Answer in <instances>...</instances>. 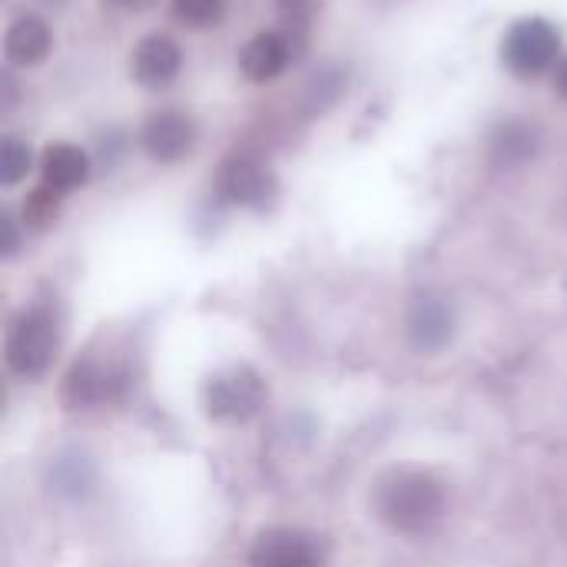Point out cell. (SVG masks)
Returning a JSON list of instances; mask_svg holds the SVG:
<instances>
[{
  "label": "cell",
  "mask_w": 567,
  "mask_h": 567,
  "mask_svg": "<svg viewBox=\"0 0 567 567\" xmlns=\"http://www.w3.org/2000/svg\"><path fill=\"white\" fill-rule=\"evenodd\" d=\"M3 256H13V249H17V226H13V219L10 216H3Z\"/></svg>",
  "instance_id": "cell-20"
},
{
  "label": "cell",
  "mask_w": 567,
  "mask_h": 567,
  "mask_svg": "<svg viewBox=\"0 0 567 567\" xmlns=\"http://www.w3.org/2000/svg\"><path fill=\"white\" fill-rule=\"evenodd\" d=\"M542 150V130L522 116H512L505 123H498L492 130V140H488V153L498 166L512 169V166H522V163H532Z\"/></svg>",
  "instance_id": "cell-11"
},
{
  "label": "cell",
  "mask_w": 567,
  "mask_h": 567,
  "mask_svg": "<svg viewBox=\"0 0 567 567\" xmlns=\"http://www.w3.org/2000/svg\"><path fill=\"white\" fill-rule=\"evenodd\" d=\"M110 3H116V7H143L150 0H110Z\"/></svg>",
  "instance_id": "cell-22"
},
{
  "label": "cell",
  "mask_w": 567,
  "mask_h": 567,
  "mask_svg": "<svg viewBox=\"0 0 567 567\" xmlns=\"http://www.w3.org/2000/svg\"><path fill=\"white\" fill-rule=\"evenodd\" d=\"M47 3H63V0H47Z\"/></svg>",
  "instance_id": "cell-23"
},
{
  "label": "cell",
  "mask_w": 567,
  "mask_h": 567,
  "mask_svg": "<svg viewBox=\"0 0 567 567\" xmlns=\"http://www.w3.org/2000/svg\"><path fill=\"white\" fill-rule=\"evenodd\" d=\"M342 90H346V73L336 70V66H326L316 76H309V83L302 90V110H306V116H319L329 106H336L339 96H342Z\"/></svg>",
  "instance_id": "cell-15"
},
{
  "label": "cell",
  "mask_w": 567,
  "mask_h": 567,
  "mask_svg": "<svg viewBox=\"0 0 567 567\" xmlns=\"http://www.w3.org/2000/svg\"><path fill=\"white\" fill-rule=\"evenodd\" d=\"M196 120L183 110H153L140 130L143 153L156 163H179L196 150Z\"/></svg>",
  "instance_id": "cell-6"
},
{
  "label": "cell",
  "mask_w": 567,
  "mask_h": 567,
  "mask_svg": "<svg viewBox=\"0 0 567 567\" xmlns=\"http://www.w3.org/2000/svg\"><path fill=\"white\" fill-rule=\"evenodd\" d=\"M60 216V193L50 189V186H37L27 203H23V223L33 226V229H43L50 226L53 219Z\"/></svg>",
  "instance_id": "cell-19"
},
{
  "label": "cell",
  "mask_w": 567,
  "mask_h": 567,
  "mask_svg": "<svg viewBox=\"0 0 567 567\" xmlns=\"http://www.w3.org/2000/svg\"><path fill=\"white\" fill-rule=\"evenodd\" d=\"M266 402V382L252 369H229L219 372L206 389V409L213 419L223 422H246Z\"/></svg>",
  "instance_id": "cell-5"
},
{
  "label": "cell",
  "mask_w": 567,
  "mask_h": 567,
  "mask_svg": "<svg viewBox=\"0 0 567 567\" xmlns=\"http://www.w3.org/2000/svg\"><path fill=\"white\" fill-rule=\"evenodd\" d=\"M452 329H455V319H452V309L442 299H419L412 306L409 332H412L415 346L439 349V346H445L452 339Z\"/></svg>",
  "instance_id": "cell-14"
},
{
  "label": "cell",
  "mask_w": 567,
  "mask_h": 567,
  "mask_svg": "<svg viewBox=\"0 0 567 567\" xmlns=\"http://www.w3.org/2000/svg\"><path fill=\"white\" fill-rule=\"evenodd\" d=\"M40 176L43 186L56 189L60 196L73 193L90 179V156L73 143H50L40 156Z\"/></svg>",
  "instance_id": "cell-12"
},
{
  "label": "cell",
  "mask_w": 567,
  "mask_h": 567,
  "mask_svg": "<svg viewBox=\"0 0 567 567\" xmlns=\"http://www.w3.org/2000/svg\"><path fill=\"white\" fill-rule=\"evenodd\" d=\"M382 518L402 532V535H422L429 532L442 512H445V492L435 478L422 475V472H405L395 475L379 498Z\"/></svg>",
  "instance_id": "cell-1"
},
{
  "label": "cell",
  "mask_w": 567,
  "mask_h": 567,
  "mask_svg": "<svg viewBox=\"0 0 567 567\" xmlns=\"http://www.w3.org/2000/svg\"><path fill=\"white\" fill-rule=\"evenodd\" d=\"M56 349V322L47 309L23 312L7 339V362L17 375H40Z\"/></svg>",
  "instance_id": "cell-4"
},
{
  "label": "cell",
  "mask_w": 567,
  "mask_h": 567,
  "mask_svg": "<svg viewBox=\"0 0 567 567\" xmlns=\"http://www.w3.org/2000/svg\"><path fill=\"white\" fill-rule=\"evenodd\" d=\"M130 70H133V80L143 90H166V86L176 83V76L183 70V50L166 33H146L133 47Z\"/></svg>",
  "instance_id": "cell-7"
},
{
  "label": "cell",
  "mask_w": 567,
  "mask_h": 567,
  "mask_svg": "<svg viewBox=\"0 0 567 567\" xmlns=\"http://www.w3.org/2000/svg\"><path fill=\"white\" fill-rule=\"evenodd\" d=\"M123 379L113 369H103L100 362H83L66 379V399L73 405H103L120 392Z\"/></svg>",
  "instance_id": "cell-13"
},
{
  "label": "cell",
  "mask_w": 567,
  "mask_h": 567,
  "mask_svg": "<svg viewBox=\"0 0 567 567\" xmlns=\"http://www.w3.org/2000/svg\"><path fill=\"white\" fill-rule=\"evenodd\" d=\"M502 60L505 66L522 76L535 80L561 63V33L545 17H525L512 23V30L502 40Z\"/></svg>",
  "instance_id": "cell-2"
},
{
  "label": "cell",
  "mask_w": 567,
  "mask_h": 567,
  "mask_svg": "<svg viewBox=\"0 0 567 567\" xmlns=\"http://www.w3.org/2000/svg\"><path fill=\"white\" fill-rule=\"evenodd\" d=\"M296 60L289 40L282 30H262L239 50V70L249 83H272L286 73V66Z\"/></svg>",
  "instance_id": "cell-9"
},
{
  "label": "cell",
  "mask_w": 567,
  "mask_h": 567,
  "mask_svg": "<svg viewBox=\"0 0 567 567\" xmlns=\"http://www.w3.org/2000/svg\"><path fill=\"white\" fill-rule=\"evenodd\" d=\"M226 13V0H173V17L193 30L216 27Z\"/></svg>",
  "instance_id": "cell-18"
},
{
  "label": "cell",
  "mask_w": 567,
  "mask_h": 567,
  "mask_svg": "<svg viewBox=\"0 0 567 567\" xmlns=\"http://www.w3.org/2000/svg\"><path fill=\"white\" fill-rule=\"evenodd\" d=\"M30 166H33L30 146L23 140H17V136H7L0 143V183L3 186H17L30 173Z\"/></svg>",
  "instance_id": "cell-17"
},
{
  "label": "cell",
  "mask_w": 567,
  "mask_h": 567,
  "mask_svg": "<svg viewBox=\"0 0 567 567\" xmlns=\"http://www.w3.org/2000/svg\"><path fill=\"white\" fill-rule=\"evenodd\" d=\"M249 567H322V551L309 535L276 528L252 545Z\"/></svg>",
  "instance_id": "cell-8"
},
{
  "label": "cell",
  "mask_w": 567,
  "mask_h": 567,
  "mask_svg": "<svg viewBox=\"0 0 567 567\" xmlns=\"http://www.w3.org/2000/svg\"><path fill=\"white\" fill-rule=\"evenodd\" d=\"M216 193L229 206L266 209L279 196V176L272 173L266 159L249 156V153H233L229 159H223L216 173Z\"/></svg>",
  "instance_id": "cell-3"
},
{
  "label": "cell",
  "mask_w": 567,
  "mask_h": 567,
  "mask_svg": "<svg viewBox=\"0 0 567 567\" xmlns=\"http://www.w3.org/2000/svg\"><path fill=\"white\" fill-rule=\"evenodd\" d=\"M50 50H53V33H50L47 20H40L33 13L17 17L3 33V56L10 66H20V70L37 66L50 56Z\"/></svg>",
  "instance_id": "cell-10"
},
{
  "label": "cell",
  "mask_w": 567,
  "mask_h": 567,
  "mask_svg": "<svg viewBox=\"0 0 567 567\" xmlns=\"http://www.w3.org/2000/svg\"><path fill=\"white\" fill-rule=\"evenodd\" d=\"M276 10H279V23H282L279 30L299 60L306 53V43H309V23L316 13V0H276Z\"/></svg>",
  "instance_id": "cell-16"
},
{
  "label": "cell",
  "mask_w": 567,
  "mask_h": 567,
  "mask_svg": "<svg viewBox=\"0 0 567 567\" xmlns=\"http://www.w3.org/2000/svg\"><path fill=\"white\" fill-rule=\"evenodd\" d=\"M555 90L567 96V56H561V63L555 66Z\"/></svg>",
  "instance_id": "cell-21"
}]
</instances>
